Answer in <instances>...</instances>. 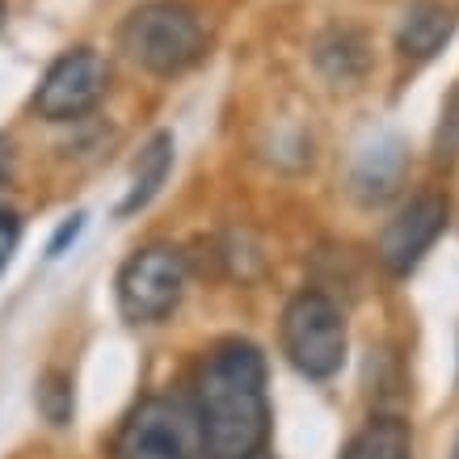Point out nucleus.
Instances as JSON below:
<instances>
[{
    "instance_id": "nucleus-1",
    "label": "nucleus",
    "mask_w": 459,
    "mask_h": 459,
    "mask_svg": "<svg viewBox=\"0 0 459 459\" xmlns=\"http://www.w3.org/2000/svg\"><path fill=\"white\" fill-rule=\"evenodd\" d=\"M195 413L211 459L257 455L270 438L262 350L253 342H223L211 350L195 379Z\"/></svg>"
},
{
    "instance_id": "nucleus-2",
    "label": "nucleus",
    "mask_w": 459,
    "mask_h": 459,
    "mask_svg": "<svg viewBox=\"0 0 459 459\" xmlns=\"http://www.w3.org/2000/svg\"><path fill=\"white\" fill-rule=\"evenodd\" d=\"M118 39H123L126 56L152 76H178V72L195 68L207 51V34H203L195 9L173 4V0H156V4L135 9L123 22Z\"/></svg>"
},
{
    "instance_id": "nucleus-3",
    "label": "nucleus",
    "mask_w": 459,
    "mask_h": 459,
    "mask_svg": "<svg viewBox=\"0 0 459 459\" xmlns=\"http://www.w3.org/2000/svg\"><path fill=\"white\" fill-rule=\"evenodd\" d=\"M114 459H207L195 404L178 396L140 401L114 438Z\"/></svg>"
},
{
    "instance_id": "nucleus-4",
    "label": "nucleus",
    "mask_w": 459,
    "mask_h": 459,
    "mask_svg": "<svg viewBox=\"0 0 459 459\" xmlns=\"http://www.w3.org/2000/svg\"><path fill=\"white\" fill-rule=\"evenodd\" d=\"M282 350L299 376L329 379L346 362V320L342 307L320 291H299L282 312Z\"/></svg>"
},
{
    "instance_id": "nucleus-5",
    "label": "nucleus",
    "mask_w": 459,
    "mask_h": 459,
    "mask_svg": "<svg viewBox=\"0 0 459 459\" xmlns=\"http://www.w3.org/2000/svg\"><path fill=\"white\" fill-rule=\"evenodd\" d=\"M190 279L186 253L173 245H148V249L131 253L126 265L118 270V307L131 325H152L165 320L181 304Z\"/></svg>"
},
{
    "instance_id": "nucleus-6",
    "label": "nucleus",
    "mask_w": 459,
    "mask_h": 459,
    "mask_svg": "<svg viewBox=\"0 0 459 459\" xmlns=\"http://www.w3.org/2000/svg\"><path fill=\"white\" fill-rule=\"evenodd\" d=\"M106 81H110V68L106 59L93 51V47H76V51H64V56L47 68L39 93H34V110L51 123H68V118H81L84 110H93L106 93Z\"/></svg>"
},
{
    "instance_id": "nucleus-7",
    "label": "nucleus",
    "mask_w": 459,
    "mask_h": 459,
    "mask_svg": "<svg viewBox=\"0 0 459 459\" xmlns=\"http://www.w3.org/2000/svg\"><path fill=\"white\" fill-rule=\"evenodd\" d=\"M446 228V203L443 198H413L409 207L396 215V220L384 228V237H379V262L388 274L404 279L409 270H418V262L430 253V245L443 237Z\"/></svg>"
},
{
    "instance_id": "nucleus-8",
    "label": "nucleus",
    "mask_w": 459,
    "mask_h": 459,
    "mask_svg": "<svg viewBox=\"0 0 459 459\" xmlns=\"http://www.w3.org/2000/svg\"><path fill=\"white\" fill-rule=\"evenodd\" d=\"M451 30H455V17L443 0H413L396 30V51L404 59H430L451 39Z\"/></svg>"
},
{
    "instance_id": "nucleus-9",
    "label": "nucleus",
    "mask_w": 459,
    "mask_h": 459,
    "mask_svg": "<svg viewBox=\"0 0 459 459\" xmlns=\"http://www.w3.org/2000/svg\"><path fill=\"white\" fill-rule=\"evenodd\" d=\"M169 169H173V135H169V131H160V135H152V140H148V148H143L140 160H135L131 190H126V198L118 203V215H135L140 207H148V203L160 195Z\"/></svg>"
},
{
    "instance_id": "nucleus-10",
    "label": "nucleus",
    "mask_w": 459,
    "mask_h": 459,
    "mask_svg": "<svg viewBox=\"0 0 459 459\" xmlns=\"http://www.w3.org/2000/svg\"><path fill=\"white\" fill-rule=\"evenodd\" d=\"M413 455V434L401 418H376L367 421L354 438H350L342 459H409Z\"/></svg>"
},
{
    "instance_id": "nucleus-11",
    "label": "nucleus",
    "mask_w": 459,
    "mask_h": 459,
    "mask_svg": "<svg viewBox=\"0 0 459 459\" xmlns=\"http://www.w3.org/2000/svg\"><path fill=\"white\" fill-rule=\"evenodd\" d=\"M404 178V148L396 140H384L379 148H371V152L359 160V169H354V186H359V195L371 203V198H388L396 186H401Z\"/></svg>"
},
{
    "instance_id": "nucleus-12",
    "label": "nucleus",
    "mask_w": 459,
    "mask_h": 459,
    "mask_svg": "<svg viewBox=\"0 0 459 459\" xmlns=\"http://www.w3.org/2000/svg\"><path fill=\"white\" fill-rule=\"evenodd\" d=\"M316 64L329 72L333 81H342V84L359 81L362 68H367V51H362V39L354 34V30H333L329 39H320Z\"/></svg>"
},
{
    "instance_id": "nucleus-13",
    "label": "nucleus",
    "mask_w": 459,
    "mask_h": 459,
    "mask_svg": "<svg viewBox=\"0 0 459 459\" xmlns=\"http://www.w3.org/2000/svg\"><path fill=\"white\" fill-rule=\"evenodd\" d=\"M34 401H39L42 418L51 421V426H68L72 421V379L51 367V371H42L39 388H34Z\"/></svg>"
},
{
    "instance_id": "nucleus-14",
    "label": "nucleus",
    "mask_w": 459,
    "mask_h": 459,
    "mask_svg": "<svg viewBox=\"0 0 459 459\" xmlns=\"http://www.w3.org/2000/svg\"><path fill=\"white\" fill-rule=\"evenodd\" d=\"M17 240H22V220H17L13 207H4V203H0V270L9 265Z\"/></svg>"
},
{
    "instance_id": "nucleus-15",
    "label": "nucleus",
    "mask_w": 459,
    "mask_h": 459,
    "mask_svg": "<svg viewBox=\"0 0 459 459\" xmlns=\"http://www.w3.org/2000/svg\"><path fill=\"white\" fill-rule=\"evenodd\" d=\"M81 228H84V215H68V220L59 223V232H56V237H51V245H47V253H51V257H59V253L68 249L72 240L81 237Z\"/></svg>"
},
{
    "instance_id": "nucleus-16",
    "label": "nucleus",
    "mask_w": 459,
    "mask_h": 459,
    "mask_svg": "<svg viewBox=\"0 0 459 459\" xmlns=\"http://www.w3.org/2000/svg\"><path fill=\"white\" fill-rule=\"evenodd\" d=\"M245 459H270V455H265V451H257V455H245Z\"/></svg>"
},
{
    "instance_id": "nucleus-17",
    "label": "nucleus",
    "mask_w": 459,
    "mask_h": 459,
    "mask_svg": "<svg viewBox=\"0 0 459 459\" xmlns=\"http://www.w3.org/2000/svg\"><path fill=\"white\" fill-rule=\"evenodd\" d=\"M451 459H459V438H455V455H451Z\"/></svg>"
},
{
    "instance_id": "nucleus-18",
    "label": "nucleus",
    "mask_w": 459,
    "mask_h": 459,
    "mask_svg": "<svg viewBox=\"0 0 459 459\" xmlns=\"http://www.w3.org/2000/svg\"><path fill=\"white\" fill-rule=\"evenodd\" d=\"M0 17H4V4H0Z\"/></svg>"
}]
</instances>
